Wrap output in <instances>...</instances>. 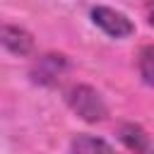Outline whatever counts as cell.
<instances>
[{
  "label": "cell",
  "mask_w": 154,
  "mask_h": 154,
  "mask_svg": "<svg viewBox=\"0 0 154 154\" xmlns=\"http://www.w3.org/2000/svg\"><path fill=\"white\" fill-rule=\"evenodd\" d=\"M65 101L67 106L72 108L75 116H79L82 120L87 123H101L106 116H108V108H106V101L101 99V94L89 87V84H75L67 89L65 94Z\"/></svg>",
  "instance_id": "obj_1"
},
{
  "label": "cell",
  "mask_w": 154,
  "mask_h": 154,
  "mask_svg": "<svg viewBox=\"0 0 154 154\" xmlns=\"http://www.w3.org/2000/svg\"><path fill=\"white\" fill-rule=\"evenodd\" d=\"M91 22L101 31H106L108 36H113V38H125V36H130L135 31V24L123 12H118L113 7H103V5H99V7L91 10Z\"/></svg>",
  "instance_id": "obj_2"
},
{
  "label": "cell",
  "mask_w": 154,
  "mask_h": 154,
  "mask_svg": "<svg viewBox=\"0 0 154 154\" xmlns=\"http://www.w3.org/2000/svg\"><path fill=\"white\" fill-rule=\"evenodd\" d=\"M65 67H67L65 55H60V53H46V55H41V58L31 65V79H34L36 84L51 87V84H55V82L63 77Z\"/></svg>",
  "instance_id": "obj_3"
},
{
  "label": "cell",
  "mask_w": 154,
  "mask_h": 154,
  "mask_svg": "<svg viewBox=\"0 0 154 154\" xmlns=\"http://www.w3.org/2000/svg\"><path fill=\"white\" fill-rule=\"evenodd\" d=\"M120 142L132 152V154H154V142L147 135V130L137 123H123L118 128Z\"/></svg>",
  "instance_id": "obj_4"
},
{
  "label": "cell",
  "mask_w": 154,
  "mask_h": 154,
  "mask_svg": "<svg viewBox=\"0 0 154 154\" xmlns=\"http://www.w3.org/2000/svg\"><path fill=\"white\" fill-rule=\"evenodd\" d=\"M2 46L14 55H29L34 51V38L26 29L14 26V24H5L2 26Z\"/></svg>",
  "instance_id": "obj_5"
},
{
  "label": "cell",
  "mask_w": 154,
  "mask_h": 154,
  "mask_svg": "<svg viewBox=\"0 0 154 154\" xmlns=\"http://www.w3.org/2000/svg\"><path fill=\"white\" fill-rule=\"evenodd\" d=\"M70 149H72V154H116L106 140L94 137V135H77L72 140Z\"/></svg>",
  "instance_id": "obj_6"
},
{
  "label": "cell",
  "mask_w": 154,
  "mask_h": 154,
  "mask_svg": "<svg viewBox=\"0 0 154 154\" xmlns=\"http://www.w3.org/2000/svg\"><path fill=\"white\" fill-rule=\"evenodd\" d=\"M137 70L144 84L154 87V46H142L137 55Z\"/></svg>",
  "instance_id": "obj_7"
},
{
  "label": "cell",
  "mask_w": 154,
  "mask_h": 154,
  "mask_svg": "<svg viewBox=\"0 0 154 154\" xmlns=\"http://www.w3.org/2000/svg\"><path fill=\"white\" fill-rule=\"evenodd\" d=\"M147 17H149V24L154 26V0H147Z\"/></svg>",
  "instance_id": "obj_8"
}]
</instances>
